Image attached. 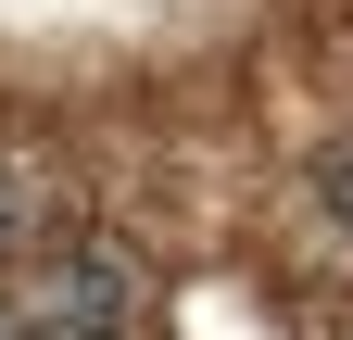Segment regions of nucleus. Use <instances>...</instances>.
Here are the masks:
<instances>
[{"label":"nucleus","instance_id":"1","mask_svg":"<svg viewBox=\"0 0 353 340\" xmlns=\"http://www.w3.org/2000/svg\"><path fill=\"white\" fill-rule=\"evenodd\" d=\"M126 303H139V277H126V252H51V265H38V290H26V303H13V328L26 340H101Z\"/></svg>","mask_w":353,"mask_h":340},{"label":"nucleus","instance_id":"2","mask_svg":"<svg viewBox=\"0 0 353 340\" xmlns=\"http://www.w3.org/2000/svg\"><path fill=\"white\" fill-rule=\"evenodd\" d=\"M328 202H341V215H353V151H328Z\"/></svg>","mask_w":353,"mask_h":340}]
</instances>
